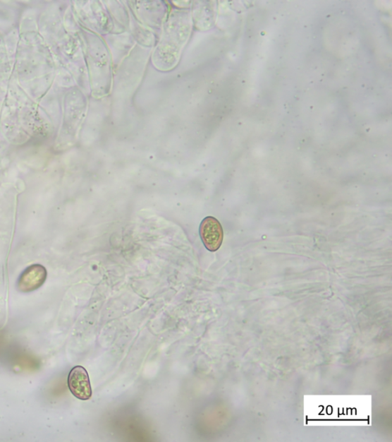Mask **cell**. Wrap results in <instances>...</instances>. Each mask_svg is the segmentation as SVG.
I'll return each instance as SVG.
<instances>
[{
  "label": "cell",
  "mask_w": 392,
  "mask_h": 442,
  "mask_svg": "<svg viewBox=\"0 0 392 442\" xmlns=\"http://www.w3.org/2000/svg\"><path fill=\"white\" fill-rule=\"evenodd\" d=\"M47 270L41 264H33L26 268L21 274L18 280L17 287L22 293H30V292L39 289L46 282Z\"/></svg>",
  "instance_id": "3"
},
{
  "label": "cell",
  "mask_w": 392,
  "mask_h": 442,
  "mask_svg": "<svg viewBox=\"0 0 392 442\" xmlns=\"http://www.w3.org/2000/svg\"><path fill=\"white\" fill-rule=\"evenodd\" d=\"M69 390L77 399L89 400L92 396V390L87 370L81 366L71 370L68 378Z\"/></svg>",
  "instance_id": "2"
},
{
  "label": "cell",
  "mask_w": 392,
  "mask_h": 442,
  "mask_svg": "<svg viewBox=\"0 0 392 442\" xmlns=\"http://www.w3.org/2000/svg\"><path fill=\"white\" fill-rule=\"evenodd\" d=\"M202 241L211 252L217 251L223 241V229L219 221L213 217H207L202 221L200 227Z\"/></svg>",
  "instance_id": "1"
}]
</instances>
